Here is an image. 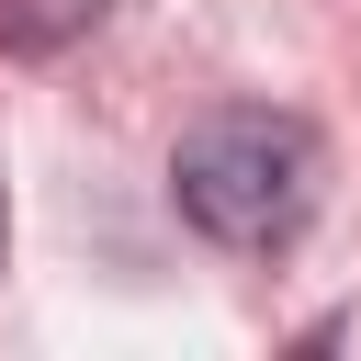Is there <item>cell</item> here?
I'll list each match as a JSON object with an SVG mask.
<instances>
[{"instance_id": "obj_1", "label": "cell", "mask_w": 361, "mask_h": 361, "mask_svg": "<svg viewBox=\"0 0 361 361\" xmlns=\"http://www.w3.org/2000/svg\"><path fill=\"white\" fill-rule=\"evenodd\" d=\"M169 203H180L192 237H214L237 259H271L327 203V135L282 102H214L169 147Z\"/></svg>"}, {"instance_id": "obj_2", "label": "cell", "mask_w": 361, "mask_h": 361, "mask_svg": "<svg viewBox=\"0 0 361 361\" xmlns=\"http://www.w3.org/2000/svg\"><path fill=\"white\" fill-rule=\"evenodd\" d=\"M124 0H0V56H68L79 34H102Z\"/></svg>"}, {"instance_id": "obj_3", "label": "cell", "mask_w": 361, "mask_h": 361, "mask_svg": "<svg viewBox=\"0 0 361 361\" xmlns=\"http://www.w3.org/2000/svg\"><path fill=\"white\" fill-rule=\"evenodd\" d=\"M0 248H11V203H0Z\"/></svg>"}]
</instances>
